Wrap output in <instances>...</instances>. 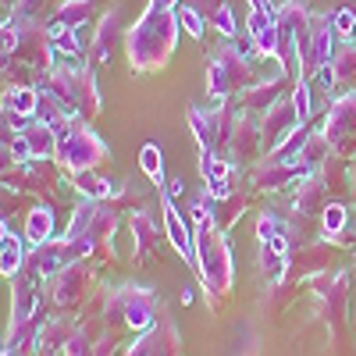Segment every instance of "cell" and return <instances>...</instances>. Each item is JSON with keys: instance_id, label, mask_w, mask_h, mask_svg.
<instances>
[{"instance_id": "5b68a950", "label": "cell", "mask_w": 356, "mask_h": 356, "mask_svg": "<svg viewBox=\"0 0 356 356\" xmlns=\"http://www.w3.org/2000/svg\"><path fill=\"white\" fill-rule=\"evenodd\" d=\"M139 164H143V171L154 178V182H164V171H161V150L154 143H146L143 146V154H139Z\"/></svg>"}, {"instance_id": "277c9868", "label": "cell", "mask_w": 356, "mask_h": 356, "mask_svg": "<svg viewBox=\"0 0 356 356\" xmlns=\"http://www.w3.org/2000/svg\"><path fill=\"white\" fill-rule=\"evenodd\" d=\"M0 271L11 275V278L22 271V243H18V235L8 232V225H4V253H0Z\"/></svg>"}, {"instance_id": "7a4b0ae2", "label": "cell", "mask_w": 356, "mask_h": 356, "mask_svg": "<svg viewBox=\"0 0 356 356\" xmlns=\"http://www.w3.org/2000/svg\"><path fill=\"white\" fill-rule=\"evenodd\" d=\"M164 221H168V235H171V243H175V250L182 253L186 260H196V250H193V235H189V228H186V221L175 214V207H168V214H164Z\"/></svg>"}, {"instance_id": "3957f363", "label": "cell", "mask_w": 356, "mask_h": 356, "mask_svg": "<svg viewBox=\"0 0 356 356\" xmlns=\"http://www.w3.org/2000/svg\"><path fill=\"white\" fill-rule=\"evenodd\" d=\"M25 235H29V243H33V246L50 243V235H54V214L47 211V207H36V211L29 214V228H25Z\"/></svg>"}, {"instance_id": "8992f818", "label": "cell", "mask_w": 356, "mask_h": 356, "mask_svg": "<svg viewBox=\"0 0 356 356\" xmlns=\"http://www.w3.org/2000/svg\"><path fill=\"white\" fill-rule=\"evenodd\" d=\"M321 221H324V232H328V235H339L342 225H346V207H328Z\"/></svg>"}, {"instance_id": "6da1fadb", "label": "cell", "mask_w": 356, "mask_h": 356, "mask_svg": "<svg viewBox=\"0 0 356 356\" xmlns=\"http://www.w3.org/2000/svg\"><path fill=\"white\" fill-rule=\"evenodd\" d=\"M89 285V271L82 264H72V267H65L61 275H57V289H54V300H57V307H75L79 300H82V289Z\"/></svg>"}, {"instance_id": "52a82bcc", "label": "cell", "mask_w": 356, "mask_h": 356, "mask_svg": "<svg viewBox=\"0 0 356 356\" xmlns=\"http://www.w3.org/2000/svg\"><path fill=\"white\" fill-rule=\"evenodd\" d=\"M339 29H342V33H349V29H353V15H349V11L339 15Z\"/></svg>"}]
</instances>
